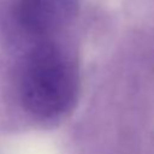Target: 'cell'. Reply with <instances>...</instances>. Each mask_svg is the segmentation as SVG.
<instances>
[{"mask_svg":"<svg viewBox=\"0 0 154 154\" xmlns=\"http://www.w3.org/2000/svg\"><path fill=\"white\" fill-rule=\"evenodd\" d=\"M76 73L64 54L53 46H40L28 57L22 70L23 102L40 116H54L73 99Z\"/></svg>","mask_w":154,"mask_h":154,"instance_id":"1","label":"cell"},{"mask_svg":"<svg viewBox=\"0 0 154 154\" xmlns=\"http://www.w3.org/2000/svg\"><path fill=\"white\" fill-rule=\"evenodd\" d=\"M22 20L31 29H45L60 16L61 0H19Z\"/></svg>","mask_w":154,"mask_h":154,"instance_id":"2","label":"cell"}]
</instances>
